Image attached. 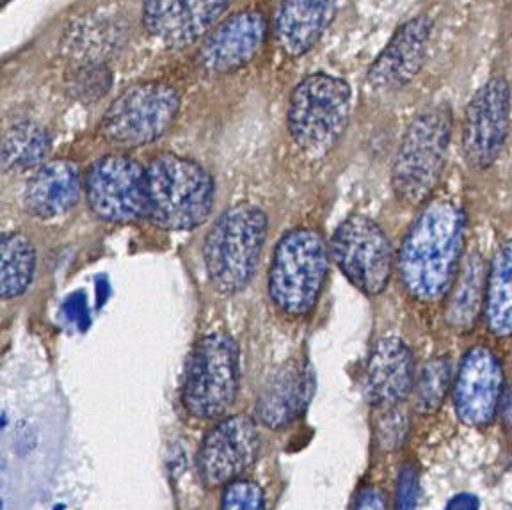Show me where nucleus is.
Instances as JSON below:
<instances>
[{"label":"nucleus","instance_id":"ddd939ff","mask_svg":"<svg viewBox=\"0 0 512 510\" xmlns=\"http://www.w3.org/2000/svg\"><path fill=\"white\" fill-rule=\"evenodd\" d=\"M230 4L232 0H144V29L166 47H189L214 29Z\"/></svg>","mask_w":512,"mask_h":510},{"label":"nucleus","instance_id":"c85d7f7f","mask_svg":"<svg viewBox=\"0 0 512 510\" xmlns=\"http://www.w3.org/2000/svg\"><path fill=\"white\" fill-rule=\"evenodd\" d=\"M418 493H420V484H418L416 470L411 466H406L404 470L400 471L397 510H416Z\"/></svg>","mask_w":512,"mask_h":510},{"label":"nucleus","instance_id":"b1692460","mask_svg":"<svg viewBox=\"0 0 512 510\" xmlns=\"http://www.w3.org/2000/svg\"><path fill=\"white\" fill-rule=\"evenodd\" d=\"M452 297L448 301V322L456 329H470L479 315L480 304L486 295V276L479 260L464 265L461 276L452 285Z\"/></svg>","mask_w":512,"mask_h":510},{"label":"nucleus","instance_id":"5701e85b","mask_svg":"<svg viewBox=\"0 0 512 510\" xmlns=\"http://www.w3.org/2000/svg\"><path fill=\"white\" fill-rule=\"evenodd\" d=\"M0 294L4 299H15L31 287L36 269V251L22 233H4L0 244Z\"/></svg>","mask_w":512,"mask_h":510},{"label":"nucleus","instance_id":"f3484780","mask_svg":"<svg viewBox=\"0 0 512 510\" xmlns=\"http://www.w3.org/2000/svg\"><path fill=\"white\" fill-rule=\"evenodd\" d=\"M313 391L312 365L303 358L290 359L265 384L256 402V416L269 429H283L303 415Z\"/></svg>","mask_w":512,"mask_h":510},{"label":"nucleus","instance_id":"2eb2a0df","mask_svg":"<svg viewBox=\"0 0 512 510\" xmlns=\"http://www.w3.org/2000/svg\"><path fill=\"white\" fill-rule=\"evenodd\" d=\"M504 395V372L495 354L486 347L466 352L457 372L454 406L461 422L484 427L493 422Z\"/></svg>","mask_w":512,"mask_h":510},{"label":"nucleus","instance_id":"cd10ccee","mask_svg":"<svg viewBox=\"0 0 512 510\" xmlns=\"http://www.w3.org/2000/svg\"><path fill=\"white\" fill-rule=\"evenodd\" d=\"M409 422L406 413H402L399 409L390 407V411H386V415L379 418L376 425L377 445L383 450H397L402 447L404 439L408 436Z\"/></svg>","mask_w":512,"mask_h":510},{"label":"nucleus","instance_id":"aec40b11","mask_svg":"<svg viewBox=\"0 0 512 510\" xmlns=\"http://www.w3.org/2000/svg\"><path fill=\"white\" fill-rule=\"evenodd\" d=\"M338 0H283L274 34L281 50L290 57L304 56L333 22Z\"/></svg>","mask_w":512,"mask_h":510},{"label":"nucleus","instance_id":"a211bd4d","mask_svg":"<svg viewBox=\"0 0 512 510\" xmlns=\"http://www.w3.org/2000/svg\"><path fill=\"white\" fill-rule=\"evenodd\" d=\"M415 365L408 345L400 338H381L374 345L365 372V391L370 404L393 407L413 390Z\"/></svg>","mask_w":512,"mask_h":510},{"label":"nucleus","instance_id":"423d86ee","mask_svg":"<svg viewBox=\"0 0 512 510\" xmlns=\"http://www.w3.org/2000/svg\"><path fill=\"white\" fill-rule=\"evenodd\" d=\"M329 248L310 228L283 235L272 256L269 295L283 313L301 317L313 310L328 276Z\"/></svg>","mask_w":512,"mask_h":510},{"label":"nucleus","instance_id":"f257e3e1","mask_svg":"<svg viewBox=\"0 0 512 510\" xmlns=\"http://www.w3.org/2000/svg\"><path fill=\"white\" fill-rule=\"evenodd\" d=\"M466 216L450 200L425 205L411 224L399 256L404 287L418 301L432 303L450 292L463 253Z\"/></svg>","mask_w":512,"mask_h":510},{"label":"nucleus","instance_id":"20e7f679","mask_svg":"<svg viewBox=\"0 0 512 510\" xmlns=\"http://www.w3.org/2000/svg\"><path fill=\"white\" fill-rule=\"evenodd\" d=\"M452 139V112L445 105L425 109L400 139L392 169L395 196L418 207L440 184Z\"/></svg>","mask_w":512,"mask_h":510},{"label":"nucleus","instance_id":"393cba45","mask_svg":"<svg viewBox=\"0 0 512 510\" xmlns=\"http://www.w3.org/2000/svg\"><path fill=\"white\" fill-rule=\"evenodd\" d=\"M450 363L448 359H432L425 365L415 386L416 409L431 415L440 409L450 390Z\"/></svg>","mask_w":512,"mask_h":510},{"label":"nucleus","instance_id":"9d476101","mask_svg":"<svg viewBox=\"0 0 512 510\" xmlns=\"http://www.w3.org/2000/svg\"><path fill=\"white\" fill-rule=\"evenodd\" d=\"M93 214L107 223H136L146 217L144 169L125 155H105L91 164L84 178Z\"/></svg>","mask_w":512,"mask_h":510},{"label":"nucleus","instance_id":"6e6552de","mask_svg":"<svg viewBox=\"0 0 512 510\" xmlns=\"http://www.w3.org/2000/svg\"><path fill=\"white\" fill-rule=\"evenodd\" d=\"M180 111V96L162 82H144L123 91L104 114L102 136L121 148L153 143L168 132Z\"/></svg>","mask_w":512,"mask_h":510},{"label":"nucleus","instance_id":"7c9ffc66","mask_svg":"<svg viewBox=\"0 0 512 510\" xmlns=\"http://www.w3.org/2000/svg\"><path fill=\"white\" fill-rule=\"evenodd\" d=\"M480 502L472 493H461L447 503L445 510H479Z\"/></svg>","mask_w":512,"mask_h":510},{"label":"nucleus","instance_id":"39448f33","mask_svg":"<svg viewBox=\"0 0 512 510\" xmlns=\"http://www.w3.org/2000/svg\"><path fill=\"white\" fill-rule=\"evenodd\" d=\"M351 88L345 80L313 73L297 84L288 102V132L301 152L324 157L335 148L351 114Z\"/></svg>","mask_w":512,"mask_h":510},{"label":"nucleus","instance_id":"4be33fe9","mask_svg":"<svg viewBox=\"0 0 512 510\" xmlns=\"http://www.w3.org/2000/svg\"><path fill=\"white\" fill-rule=\"evenodd\" d=\"M50 146V136L45 128L32 121H18L4 130L2 168L6 171L41 168L50 153Z\"/></svg>","mask_w":512,"mask_h":510},{"label":"nucleus","instance_id":"9b49d317","mask_svg":"<svg viewBox=\"0 0 512 510\" xmlns=\"http://www.w3.org/2000/svg\"><path fill=\"white\" fill-rule=\"evenodd\" d=\"M511 127V88L504 77L489 79L473 95L463 121V153L477 169L493 166L502 155Z\"/></svg>","mask_w":512,"mask_h":510},{"label":"nucleus","instance_id":"0eeeda50","mask_svg":"<svg viewBox=\"0 0 512 510\" xmlns=\"http://www.w3.org/2000/svg\"><path fill=\"white\" fill-rule=\"evenodd\" d=\"M239 377V349L232 336H203L196 343L185 372V411L200 420L221 418L237 399Z\"/></svg>","mask_w":512,"mask_h":510},{"label":"nucleus","instance_id":"f8f14e48","mask_svg":"<svg viewBox=\"0 0 512 510\" xmlns=\"http://www.w3.org/2000/svg\"><path fill=\"white\" fill-rule=\"evenodd\" d=\"M260 434L249 416L235 415L208 432L198 452V473L207 487L228 486L255 464Z\"/></svg>","mask_w":512,"mask_h":510},{"label":"nucleus","instance_id":"4468645a","mask_svg":"<svg viewBox=\"0 0 512 510\" xmlns=\"http://www.w3.org/2000/svg\"><path fill=\"white\" fill-rule=\"evenodd\" d=\"M269 24L262 11L248 9L226 18L208 34L198 61L207 73L228 75L251 63L264 47Z\"/></svg>","mask_w":512,"mask_h":510},{"label":"nucleus","instance_id":"7ed1b4c3","mask_svg":"<svg viewBox=\"0 0 512 510\" xmlns=\"http://www.w3.org/2000/svg\"><path fill=\"white\" fill-rule=\"evenodd\" d=\"M267 239V216L262 208L240 203L228 208L210 228L203 246L207 276L221 294L248 287Z\"/></svg>","mask_w":512,"mask_h":510},{"label":"nucleus","instance_id":"c756f323","mask_svg":"<svg viewBox=\"0 0 512 510\" xmlns=\"http://www.w3.org/2000/svg\"><path fill=\"white\" fill-rule=\"evenodd\" d=\"M354 510H386L384 495L376 487H367L358 496Z\"/></svg>","mask_w":512,"mask_h":510},{"label":"nucleus","instance_id":"1a4fd4ad","mask_svg":"<svg viewBox=\"0 0 512 510\" xmlns=\"http://www.w3.org/2000/svg\"><path fill=\"white\" fill-rule=\"evenodd\" d=\"M329 255L363 294L379 295L393 272V249L383 228L367 216H351L336 228Z\"/></svg>","mask_w":512,"mask_h":510},{"label":"nucleus","instance_id":"bb28decb","mask_svg":"<svg viewBox=\"0 0 512 510\" xmlns=\"http://www.w3.org/2000/svg\"><path fill=\"white\" fill-rule=\"evenodd\" d=\"M221 510H265L264 491L253 480H233L224 486Z\"/></svg>","mask_w":512,"mask_h":510},{"label":"nucleus","instance_id":"6ab92c4d","mask_svg":"<svg viewBox=\"0 0 512 510\" xmlns=\"http://www.w3.org/2000/svg\"><path fill=\"white\" fill-rule=\"evenodd\" d=\"M82 191V176L75 162L50 160L32 173L25 187V210L38 219L66 214Z\"/></svg>","mask_w":512,"mask_h":510},{"label":"nucleus","instance_id":"2f4dec72","mask_svg":"<svg viewBox=\"0 0 512 510\" xmlns=\"http://www.w3.org/2000/svg\"><path fill=\"white\" fill-rule=\"evenodd\" d=\"M500 413L504 416V422L512 425V390L505 391L500 400Z\"/></svg>","mask_w":512,"mask_h":510},{"label":"nucleus","instance_id":"a878e982","mask_svg":"<svg viewBox=\"0 0 512 510\" xmlns=\"http://www.w3.org/2000/svg\"><path fill=\"white\" fill-rule=\"evenodd\" d=\"M111 70L105 63L73 64L66 77V91L82 104L98 102L111 89Z\"/></svg>","mask_w":512,"mask_h":510},{"label":"nucleus","instance_id":"dca6fc26","mask_svg":"<svg viewBox=\"0 0 512 510\" xmlns=\"http://www.w3.org/2000/svg\"><path fill=\"white\" fill-rule=\"evenodd\" d=\"M431 34L429 15L415 16L402 25L370 66L367 77L370 88L390 93L413 82L424 68Z\"/></svg>","mask_w":512,"mask_h":510},{"label":"nucleus","instance_id":"412c9836","mask_svg":"<svg viewBox=\"0 0 512 510\" xmlns=\"http://www.w3.org/2000/svg\"><path fill=\"white\" fill-rule=\"evenodd\" d=\"M484 317L493 335L512 336V240L496 251L489 265Z\"/></svg>","mask_w":512,"mask_h":510},{"label":"nucleus","instance_id":"f03ea898","mask_svg":"<svg viewBox=\"0 0 512 510\" xmlns=\"http://www.w3.org/2000/svg\"><path fill=\"white\" fill-rule=\"evenodd\" d=\"M146 217L160 230L185 232L207 221L214 207V182L198 162L164 153L144 169Z\"/></svg>","mask_w":512,"mask_h":510}]
</instances>
